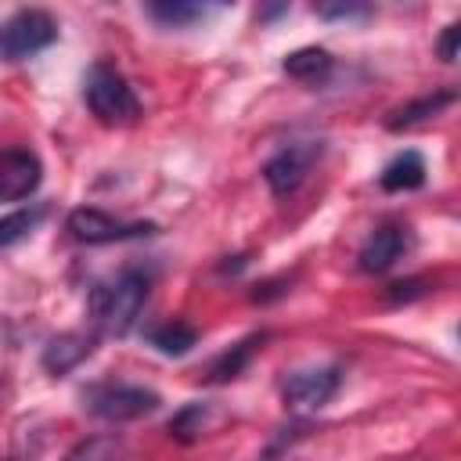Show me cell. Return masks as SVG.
<instances>
[{"label":"cell","mask_w":461,"mask_h":461,"mask_svg":"<svg viewBox=\"0 0 461 461\" xmlns=\"http://www.w3.org/2000/svg\"><path fill=\"white\" fill-rule=\"evenodd\" d=\"M335 389H339V367H310L288 375L281 393L288 411H317L335 396Z\"/></svg>","instance_id":"6"},{"label":"cell","mask_w":461,"mask_h":461,"mask_svg":"<svg viewBox=\"0 0 461 461\" xmlns=\"http://www.w3.org/2000/svg\"><path fill=\"white\" fill-rule=\"evenodd\" d=\"M158 407V393L130 382H104L86 393V411L104 421H133Z\"/></svg>","instance_id":"4"},{"label":"cell","mask_w":461,"mask_h":461,"mask_svg":"<svg viewBox=\"0 0 461 461\" xmlns=\"http://www.w3.org/2000/svg\"><path fill=\"white\" fill-rule=\"evenodd\" d=\"M205 418H209V407H205V403H187L184 411H176V414L169 418V436H176V439L187 443V439L202 436Z\"/></svg>","instance_id":"18"},{"label":"cell","mask_w":461,"mask_h":461,"mask_svg":"<svg viewBox=\"0 0 461 461\" xmlns=\"http://www.w3.org/2000/svg\"><path fill=\"white\" fill-rule=\"evenodd\" d=\"M94 353V339L90 335H79V331H65V335H54L47 346H43V367L50 375H65L72 367H79L86 357Z\"/></svg>","instance_id":"10"},{"label":"cell","mask_w":461,"mask_h":461,"mask_svg":"<svg viewBox=\"0 0 461 461\" xmlns=\"http://www.w3.org/2000/svg\"><path fill=\"white\" fill-rule=\"evenodd\" d=\"M454 101V94L450 90H443V94H432V97H421V101H411V104H403L400 112H393V119L385 122L389 130H407V126H414V122H421V119H429V115H436L439 108H447Z\"/></svg>","instance_id":"16"},{"label":"cell","mask_w":461,"mask_h":461,"mask_svg":"<svg viewBox=\"0 0 461 461\" xmlns=\"http://www.w3.org/2000/svg\"><path fill=\"white\" fill-rule=\"evenodd\" d=\"M43 166L32 151L25 148H7L0 151V202H22L40 187Z\"/></svg>","instance_id":"7"},{"label":"cell","mask_w":461,"mask_h":461,"mask_svg":"<svg viewBox=\"0 0 461 461\" xmlns=\"http://www.w3.org/2000/svg\"><path fill=\"white\" fill-rule=\"evenodd\" d=\"M403 249H407V230L396 227V223H385V227H378V230L367 238V245L360 249V270L382 274V270H389V267L403 256Z\"/></svg>","instance_id":"9"},{"label":"cell","mask_w":461,"mask_h":461,"mask_svg":"<svg viewBox=\"0 0 461 461\" xmlns=\"http://www.w3.org/2000/svg\"><path fill=\"white\" fill-rule=\"evenodd\" d=\"M321 155V144H288L281 148L267 166H263V180L274 194H288L303 184V176L310 173V162Z\"/></svg>","instance_id":"8"},{"label":"cell","mask_w":461,"mask_h":461,"mask_svg":"<svg viewBox=\"0 0 461 461\" xmlns=\"http://www.w3.org/2000/svg\"><path fill=\"white\" fill-rule=\"evenodd\" d=\"M205 11H209V7H202V4H184V0L148 4V14H151L155 22H162V25H173V29H180V25H191V22L205 18Z\"/></svg>","instance_id":"17"},{"label":"cell","mask_w":461,"mask_h":461,"mask_svg":"<svg viewBox=\"0 0 461 461\" xmlns=\"http://www.w3.org/2000/svg\"><path fill=\"white\" fill-rule=\"evenodd\" d=\"M378 184H382V191H414V187H421V184H425V158H421L418 151L396 155V158L382 169Z\"/></svg>","instance_id":"11"},{"label":"cell","mask_w":461,"mask_h":461,"mask_svg":"<svg viewBox=\"0 0 461 461\" xmlns=\"http://www.w3.org/2000/svg\"><path fill=\"white\" fill-rule=\"evenodd\" d=\"M68 230L76 241L86 245H108V241H130V238H148L158 227L151 220H115L104 209L94 205H79L68 212Z\"/></svg>","instance_id":"5"},{"label":"cell","mask_w":461,"mask_h":461,"mask_svg":"<svg viewBox=\"0 0 461 461\" xmlns=\"http://www.w3.org/2000/svg\"><path fill=\"white\" fill-rule=\"evenodd\" d=\"M194 342H198V331L191 324H184V321H169V324L151 331V346L158 353H166V357H184Z\"/></svg>","instance_id":"14"},{"label":"cell","mask_w":461,"mask_h":461,"mask_svg":"<svg viewBox=\"0 0 461 461\" xmlns=\"http://www.w3.org/2000/svg\"><path fill=\"white\" fill-rule=\"evenodd\" d=\"M148 299V277L140 270H122L119 277L97 285L90 292V313L101 331L108 335H126Z\"/></svg>","instance_id":"1"},{"label":"cell","mask_w":461,"mask_h":461,"mask_svg":"<svg viewBox=\"0 0 461 461\" xmlns=\"http://www.w3.org/2000/svg\"><path fill=\"white\" fill-rule=\"evenodd\" d=\"M61 461H122V439L119 436H86L72 450H65Z\"/></svg>","instance_id":"15"},{"label":"cell","mask_w":461,"mask_h":461,"mask_svg":"<svg viewBox=\"0 0 461 461\" xmlns=\"http://www.w3.org/2000/svg\"><path fill=\"white\" fill-rule=\"evenodd\" d=\"M328 68H331V54L324 47H299L285 58V72L303 83H317L321 76H328Z\"/></svg>","instance_id":"12"},{"label":"cell","mask_w":461,"mask_h":461,"mask_svg":"<svg viewBox=\"0 0 461 461\" xmlns=\"http://www.w3.org/2000/svg\"><path fill=\"white\" fill-rule=\"evenodd\" d=\"M83 97H86V108L104 126H126V122H133L140 115V101H137L133 86L108 65H94L90 68Z\"/></svg>","instance_id":"2"},{"label":"cell","mask_w":461,"mask_h":461,"mask_svg":"<svg viewBox=\"0 0 461 461\" xmlns=\"http://www.w3.org/2000/svg\"><path fill=\"white\" fill-rule=\"evenodd\" d=\"M457 36H461V25H457V22H450V25L443 29L439 43H436V50H439V58H443V61H454V58H457Z\"/></svg>","instance_id":"20"},{"label":"cell","mask_w":461,"mask_h":461,"mask_svg":"<svg viewBox=\"0 0 461 461\" xmlns=\"http://www.w3.org/2000/svg\"><path fill=\"white\" fill-rule=\"evenodd\" d=\"M263 342V331L259 335H249V339H241L238 346H230L227 353H220L216 360H212V367H209V382H227V378H238L241 371H245V364L252 360V353H256V346Z\"/></svg>","instance_id":"13"},{"label":"cell","mask_w":461,"mask_h":461,"mask_svg":"<svg viewBox=\"0 0 461 461\" xmlns=\"http://www.w3.org/2000/svg\"><path fill=\"white\" fill-rule=\"evenodd\" d=\"M54 40H58V22L47 11L40 7L14 11L7 22H0V61H25L47 50Z\"/></svg>","instance_id":"3"},{"label":"cell","mask_w":461,"mask_h":461,"mask_svg":"<svg viewBox=\"0 0 461 461\" xmlns=\"http://www.w3.org/2000/svg\"><path fill=\"white\" fill-rule=\"evenodd\" d=\"M43 220V209L36 205V209H18V212H7L4 220H0V249L4 245H14V241H22L36 223Z\"/></svg>","instance_id":"19"},{"label":"cell","mask_w":461,"mask_h":461,"mask_svg":"<svg viewBox=\"0 0 461 461\" xmlns=\"http://www.w3.org/2000/svg\"><path fill=\"white\" fill-rule=\"evenodd\" d=\"M317 14L321 18H364L367 7H360V4H339V7H321Z\"/></svg>","instance_id":"21"}]
</instances>
